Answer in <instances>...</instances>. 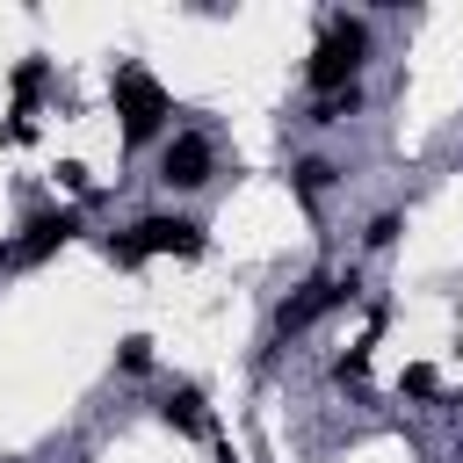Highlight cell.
I'll return each instance as SVG.
<instances>
[{
	"mask_svg": "<svg viewBox=\"0 0 463 463\" xmlns=\"http://www.w3.org/2000/svg\"><path fill=\"white\" fill-rule=\"evenodd\" d=\"M0 268H14V239H0Z\"/></svg>",
	"mask_w": 463,
	"mask_h": 463,
	"instance_id": "obj_17",
	"label": "cell"
},
{
	"mask_svg": "<svg viewBox=\"0 0 463 463\" xmlns=\"http://www.w3.org/2000/svg\"><path fill=\"white\" fill-rule=\"evenodd\" d=\"M398 232H405V217H398V210H376V217L362 224V253H383V246H398Z\"/></svg>",
	"mask_w": 463,
	"mask_h": 463,
	"instance_id": "obj_13",
	"label": "cell"
},
{
	"mask_svg": "<svg viewBox=\"0 0 463 463\" xmlns=\"http://www.w3.org/2000/svg\"><path fill=\"white\" fill-rule=\"evenodd\" d=\"M51 80H58V65H51L43 51H29V58L7 72V87H14V116H36V101L51 94Z\"/></svg>",
	"mask_w": 463,
	"mask_h": 463,
	"instance_id": "obj_9",
	"label": "cell"
},
{
	"mask_svg": "<svg viewBox=\"0 0 463 463\" xmlns=\"http://www.w3.org/2000/svg\"><path fill=\"white\" fill-rule=\"evenodd\" d=\"M333 383H340V391H362V383H369V347H347V354L333 362Z\"/></svg>",
	"mask_w": 463,
	"mask_h": 463,
	"instance_id": "obj_15",
	"label": "cell"
},
{
	"mask_svg": "<svg viewBox=\"0 0 463 463\" xmlns=\"http://www.w3.org/2000/svg\"><path fill=\"white\" fill-rule=\"evenodd\" d=\"M398 398H420V405H427V398H441V369H434V362H405Z\"/></svg>",
	"mask_w": 463,
	"mask_h": 463,
	"instance_id": "obj_12",
	"label": "cell"
},
{
	"mask_svg": "<svg viewBox=\"0 0 463 463\" xmlns=\"http://www.w3.org/2000/svg\"><path fill=\"white\" fill-rule=\"evenodd\" d=\"M369 51H376L369 14L333 7V14H326V29H318V43H311V58H304V87H311V94H340V87H354V80H362V65H369Z\"/></svg>",
	"mask_w": 463,
	"mask_h": 463,
	"instance_id": "obj_1",
	"label": "cell"
},
{
	"mask_svg": "<svg viewBox=\"0 0 463 463\" xmlns=\"http://www.w3.org/2000/svg\"><path fill=\"white\" fill-rule=\"evenodd\" d=\"M362 101H369V94H362V80H354V87H340V94H318L304 123H318V130H333V123H347V116L362 109Z\"/></svg>",
	"mask_w": 463,
	"mask_h": 463,
	"instance_id": "obj_10",
	"label": "cell"
},
{
	"mask_svg": "<svg viewBox=\"0 0 463 463\" xmlns=\"http://www.w3.org/2000/svg\"><path fill=\"white\" fill-rule=\"evenodd\" d=\"M210 174H217V137H210V130H166V137H159V188L188 195V188H203Z\"/></svg>",
	"mask_w": 463,
	"mask_h": 463,
	"instance_id": "obj_4",
	"label": "cell"
},
{
	"mask_svg": "<svg viewBox=\"0 0 463 463\" xmlns=\"http://www.w3.org/2000/svg\"><path fill=\"white\" fill-rule=\"evenodd\" d=\"M94 246H101V260H109V268H137V260H145V253H137V239H130V232H101V239H94Z\"/></svg>",
	"mask_w": 463,
	"mask_h": 463,
	"instance_id": "obj_14",
	"label": "cell"
},
{
	"mask_svg": "<svg viewBox=\"0 0 463 463\" xmlns=\"http://www.w3.org/2000/svg\"><path fill=\"white\" fill-rule=\"evenodd\" d=\"M362 297V275L347 268V275H311V282H297L282 304H275V340H289V333H304V326H318L326 311H340V304H354Z\"/></svg>",
	"mask_w": 463,
	"mask_h": 463,
	"instance_id": "obj_3",
	"label": "cell"
},
{
	"mask_svg": "<svg viewBox=\"0 0 463 463\" xmlns=\"http://www.w3.org/2000/svg\"><path fill=\"white\" fill-rule=\"evenodd\" d=\"M116 369L123 376H152V333H123L116 340Z\"/></svg>",
	"mask_w": 463,
	"mask_h": 463,
	"instance_id": "obj_11",
	"label": "cell"
},
{
	"mask_svg": "<svg viewBox=\"0 0 463 463\" xmlns=\"http://www.w3.org/2000/svg\"><path fill=\"white\" fill-rule=\"evenodd\" d=\"M80 232H87V217H80L72 203H51V210H29V217H22V239H14V260H22V268H36V260H51L58 246H72Z\"/></svg>",
	"mask_w": 463,
	"mask_h": 463,
	"instance_id": "obj_6",
	"label": "cell"
},
{
	"mask_svg": "<svg viewBox=\"0 0 463 463\" xmlns=\"http://www.w3.org/2000/svg\"><path fill=\"white\" fill-rule=\"evenodd\" d=\"M333 181H340V159H326V152H304V159H289V195H297L304 210H318Z\"/></svg>",
	"mask_w": 463,
	"mask_h": 463,
	"instance_id": "obj_8",
	"label": "cell"
},
{
	"mask_svg": "<svg viewBox=\"0 0 463 463\" xmlns=\"http://www.w3.org/2000/svg\"><path fill=\"white\" fill-rule=\"evenodd\" d=\"M0 137H7V145H29V137H36V123H29V116H7V123H0Z\"/></svg>",
	"mask_w": 463,
	"mask_h": 463,
	"instance_id": "obj_16",
	"label": "cell"
},
{
	"mask_svg": "<svg viewBox=\"0 0 463 463\" xmlns=\"http://www.w3.org/2000/svg\"><path fill=\"white\" fill-rule=\"evenodd\" d=\"M109 101H116V130H123V145L130 152H145V145H159L166 130H174V94L152 80V65H137V58H123L116 72H109Z\"/></svg>",
	"mask_w": 463,
	"mask_h": 463,
	"instance_id": "obj_2",
	"label": "cell"
},
{
	"mask_svg": "<svg viewBox=\"0 0 463 463\" xmlns=\"http://www.w3.org/2000/svg\"><path fill=\"white\" fill-rule=\"evenodd\" d=\"M152 412H159L174 434H210V405H203V383H159V391H152Z\"/></svg>",
	"mask_w": 463,
	"mask_h": 463,
	"instance_id": "obj_7",
	"label": "cell"
},
{
	"mask_svg": "<svg viewBox=\"0 0 463 463\" xmlns=\"http://www.w3.org/2000/svg\"><path fill=\"white\" fill-rule=\"evenodd\" d=\"M130 239H137L145 260H152V253H181V260H203V253H210V224L188 217V210H145V217L130 224Z\"/></svg>",
	"mask_w": 463,
	"mask_h": 463,
	"instance_id": "obj_5",
	"label": "cell"
}]
</instances>
